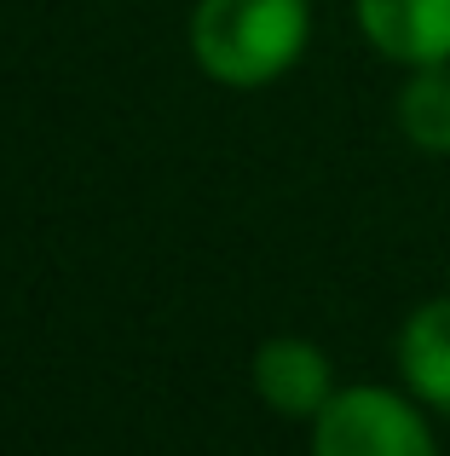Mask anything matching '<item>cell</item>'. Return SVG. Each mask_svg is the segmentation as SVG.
Wrapping results in <instances>:
<instances>
[{"mask_svg": "<svg viewBox=\"0 0 450 456\" xmlns=\"http://www.w3.org/2000/svg\"><path fill=\"white\" fill-rule=\"evenodd\" d=\"M312 456H439L416 393L393 387H335L312 416Z\"/></svg>", "mask_w": 450, "mask_h": 456, "instance_id": "cell-2", "label": "cell"}, {"mask_svg": "<svg viewBox=\"0 0 450 456\" xmlns=\"http://www.w3.org/2000/svg\"><path fill=\"white\" fill-rule=\"evenodd\" d=\"M364 41L382 58L416 69L450 58V0H352Z\"/></svg>", "mask_w": 450, "mask_h": 456, "instance_id": "cell-4", "label": "cell"}, {"mask_svg": "<svg viewBox=\"0 0 450 456\" xmlns=\"http://www.w3.org/2000/svg\"><path fill=\"white\" fill-rule=\"evenodd\" d=\"M254 393L266 399V411L289 416V422H312L335 399L329 353L306 335H271L254 353Z\"/></svg>", "mask_w": 450, "mask_h": 456, "instance_id": "cell-3", "label": "cell"}, {"mask_svg": "<svg viewBox=\"0 0 450 456\" xmlns=\"http://www.w3.org/2000/svg\"><path fill=\"white\" fill-rule=\"evenodd\" d=\"M306 35V0H197L191 12V53L220 87H271L301 64Z\"/></svg>", "mask_w": 450, "mask_h": 456, "instance_id": "cell-1", "label": "cell"}, {"mask_svg": "<svg viewBox=\"0 0 450 456\" xmlns=\"http://www.w3.org/2000/svg\"><path fill=\"white\" fill-rule=\"evenodd\" d=\"M398 127L416 151L450 156V58L410 69V81L398 87Z\"/></svg>", "mask_w": 450, "mask_h": 456, "instance_id": "cell-6", "label": "cell"}, {"mask_svg": "<svg viewBox=\"0 0 450 456\" xmlns=\"http://www.w3.org/2000/svg\"><path fill=\"white\" fill-rule=\"evenodd\" d=\"M398 376L428 411L450 416V295H433L398 330Z\"/></svg>", "mask_w": 450, "mask_h": 456, "instance_id": "cell-5", "label": "cell"}]
</instances>
